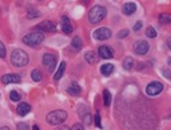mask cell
Masks as SVG:
<instances>
[{
    "instance_id": "cell-1",
    "label": "cell",
    "mask_w": 171,
    "mask_h": 130,
    "mask_svg": "<svg viewBox=\"0 0 171 130\" xmlns=\"http://www.w3.org/2000/svg\"><path fill=\"white\" fill-rule=\"evenodd\" d=\"M106 14H107V11H106V8L103 6H94L91 10L88 12V20L91 24H96L102 22L104 18H106Z\"/></svg>"
},
{
    "instance_id": "cell-2",
    "label": "cell",
    "mask_w": 171,
    "mask_h": 130,
    "mask_svg": "<svg viewBox=\"0 0 171 130\" xmlns=\"http://www.w3.org/2000/svg\"><path fill=\"white\" fill-rule=\"evenodd\" d=\"M11 63L15 67H24L28 64V55L23 50H14L11 54Z\"/></svg>"
},
{
    "instance_id": "cell-3",
    "label": "cell",
    "mask_w": 171,
    "mask_h": 130,
    "mask_svg": "<svg viewBox=\"0 0 171 130\" xmlns=\"http://www.w3.org/2000/svg\"><path fill=\"white\" fill-rule=\"evenodd\" d=\"M46 119H47V122L50 124V125H54V126H56V125L63 124L64 121L67 119V111H64V110L51 111V113H48V114H47Z\"/></svg>"
},
{
    "instance_id": "cell-4",
    "label": "cell",
    "mask_w": 171,
    "mask_h": 130,
    "mask_svg": "<svg viewBox=\"0 0 171 130\" xmlns=\"http://www.w3.org/2000/svg\"><path fill=\"white\" fill-rule=\"evenodd\" d=\"M44 40V35L42 32H31V34H27L26 36H23V43L27 44V46H39Z\"/></svg>"
},
{
    "instance_id": "cell-5",
    "label": "cell",
    "mask_w": 171,
    "mask_h": 130,
    "mask_svg": "<svg viewBox=\"0 0 171 130\" xmlns=\"http://www.w3.org/2000/svg\"><path fill=\"white\" fill-rule=\"evenodd\" d=\"M56 62H58V56L54 54H44L43 55V64L47 67V70L52 72L56 67Z\"/></svg>"
},
{
    "instance_id": "cell-6",
    "label": "cell",
    "mask_w": 171,
    "mask_h": 130,
    "mask_svg": "<svg viewBox=\"0 0 171 130\" xmlns=\"http://www.w3.org/2000/svg\"><path fill=\"white\" fill-rule=\"evenodd\" d=\"M111 30L107 27H100L98 28L96 31H94V38H95L96 40H107L111 38Z\"/></svg>"
},
{
    "instance_id": "cell-7",
    "label": "cell",
    "mask_w": 171,
    "mask_h": 130,
    "mask_svg": "<svg viewBox=\"0 0 171 130\" xmlns=\"http://www.w3.org/2000/svg\"><path fill=\"white\" fill-rule=\"evenodd\" d=\"M162 90H163V84L161 82H151L146 87V93H147V95H150V97L158 95L159 93H162Z\"/></svg>"
},
{
    "instance_id": "cell-8",
    "label": "cell",
    "mask_w": 171,
    "mask_h": 130,
    "mask_svg": "<svg viewBox=\"0 0 171 130\" xmlns=\"http://www.w3.org/2000/svg\"><path fill=\"white\" fill-rule=\"evenodd\" d=\"M148 50H150V46L146 40H139V42H136L135 44H134V52L138 54V55L147 54Z\"/></svg>"
},
{
    "instance_id": "cell-9",
    "label": "cell",
    "mask_w": 171,
    "mask_h": 130,
    "mask_svg": "<svg viewBox=\"0 0 171 130\" xmlns=\"http://www.w3.org/2000/svg\"><path fill=\"white\" fill-rule=\"evenodd\" d=\"M36 30H40L43 32H55L56 31V24L51 20H44L43 23H40L36 26Z\"/></svg>"
},
{
    "instance_id": "cell-10",
    "label": "cell",
    "mask_w": 171,
    "mask_h": 130,
    "mask_svg": "<svg viewBox=\"0 0 171 130\" xmlns=\"http://www.w3.org/2000/svg\"><path fill=\"white\" fill-rule=\"evenodd\" d=\"M62 30L66 35H70L72 34V31H74V27H72L71 24V20L68 19V16H62Z\"/></svg>"
},
{
    "instance_id": "cell-11",
    "label": "cell",
    "mask_w": 171,
    "mask_h": 130,
    "mask_svg": "<svg viewBox=\"0 0 171 130\" xmlns=\"http://www.w3.org/2000/svg\"><path fill=\"white\" fill-rule=\"evenodd\" d=\"M98 55L103 59H111L114 56V52H112L111 48L107 47V46H100L99 50H98Z\"/></svg>"
},
{
    "instance_id": "cell-12",
    "label": "cell",
    "mask_w": 171,
    "mask_h": 130,
    "mask_svg": "<svg viewBox=\"0 0 171 130\" xmlns=\"http://www.w3.org/2000/svg\"><path fill=\"white\" fill-rule=\"evenodd\" d=\"M2 82L3 83H19L20 82V75L19 74H6L2 76Z\"/></svg>"
},
{
    "instance_id": "cell-13",
    "label": "cell",
    "mask_w": 171,
    "mask_h": 130,
    "mask_svg": "<svg viewBox=\"0 0 171 130\" xmlns=\"http://www.w3.org/2000/svg\"><path fill=\"white\" fill-rule=\"evenodd\" d=\"M122 12H123L124 15H132V14H135L136 12V4L135 3H131V2H128V3H126L123 8H122Z\"/></svg>"
},
{
    "instance_id": "cell-14",
    "label": "cell",
    "mask_w": 171,
    "mask_h": 130,
    "mask_svg": "<svg viewBox=\"0 0 171 130\" xmlns=\"http://www.w3.org/2000/svg\"><path fill=\"white\" fill-rule=\"evenodd\" d=\"M16 111H18V114L19 115H26V114H28V113L31 111V106L28 103H26V102H22V103H19L18 105V107H16Z\"/></svg>"
},
{
    "instance_id": "cell-15",
    "label": "cell",
    "mask_w": 171,
    "mask_h": 130,
    "mask_svg": "<svg viewBox=\"0 0 171 130\" xmlns=\"http://www.w3.org/2000/svg\"><path fill=\"white\" fill-rule=\"evenodd\" d=\"M112 71H114V64L111 63H104L100 66V72L104 76H108L110 74H112Z\"/></svg>"
},
{
    "instance_id": "cell-16",
    "label": "cell",
    "mask_w": 171,
    "mask_h": 130,
    "mask_svg": "<svg viewBox=\"0 0 171 130\" xmlns=\"http://www.w3.org/2000/svg\"><path fill=\"white\" fill-rule=\"evenodd\" d=\"M67 91H68V94H70V95H79L80 94V91H82V90H80V87H79V84L78 83H71L70 84V86H68V89H67Z\"/></svg>"
},
{
    "instance_id": "cell-17",
    "label": "cell",
    "mask_w": 171,
    "mask_h": 130,
    "mask_svg": "<svg viewBox=\"0 0 171 130\" xmlns=\"http://www.w3.org/2000/svg\"><path fill=\"white\" fill-rule=\"evenodd\" d=\"M64 71H66V62H62V63H60V66H59V68H58V71L54 74V79L55 80H59L63 76Z\"/></svg>"
},
{
    "instance_id": "cell-18",
    "label": "cell",
    "mask_w": 171,
    "mask_h": 130,
    "mask_svg": "<svg viewBox=\"0 0 171 130\" xmlns=\"http://www.w3.org/2000/svg\"><path fill=\"white\" fill-rule=\"evenodd\" d=\"M84 59H86V62L90 63V64L96 63V55H95V52H94V51H88L87 54L84 55Z\"/></svg>"
},
{
    "instance_id": "cell-19",
    "label": "cell",
    "mask_w": 171,
    "mask_h": 130,
    "mask_svg": "<svg viewBox=\"0 0 171 130\" xmlns=\"http://www.w3.org/2000/svg\"><path fill=\"white\" fill-rule=\"evenodd\" d=\"M82 46H83L82 39H80L79 36H75V38L72 39V48H74L75 51H79V50H82Z\"/></svg>"
},
{
    "instance_id": "cell-20",
    "label": "cell",
    "mask_w": 171,
    "mask_h": 130,
    "mask_svg": "<svg viewBox=\"0 0 171 130\" xmlns=\"http://www.w3.org/2000/svg\"><path fill=\"white\" fill-rule=\"evenodd\" d=\"M134 66V59L131 58V56H127V58L123 59V67L124 70H131Z\"/></svg>"
},
{
    "instance_id": "cell-21",
    "label": "cell",
    "mask_w": 171,
    "mask_h": 130,
    "mask_svg": "<svg viewBox=\"0 0 171 130\" xmlns=\"http://www.w3.org/2000/svg\"><path fill=\"white\" fill-rule=\"evenodd\" d=\"M103 103H104V106H110L111 105V93L107 89L103 91Z\"/></svg>"
},
{
    "instance_id": "cell-22",
    "label": "cell",
    "mask_w": 171,
    "mask_h": 130,
    "mask_svg": "<svg viewBox=\"0 0 171 130\" xmlns=\"http://www.w3.org/2000/svg\"><path fill=\"white\" fill-rule=\"evenodd\" d=\"M31 78H32V80H35V82H40V80H42V72H40V70H38V68L32 70Z\"/></svg>"
},
{
    "instance_id": "cell-23",
    "label": "cell",
    "mask_w": 171,
    "mask_h": 130,
    "mask_svg": "<svg viewBox=\"0 0 171 130\" xmlns=\"http://www.w3.org/2000/svg\"><path fill=\"white\" fill-rule=\"evenodd\" d=\"M159 22L163 24H169V23H171V16L169 14H162L159 16Z\"/></svg>"
},
{
    "instance_id": "cell-24",
    "label": "cell",
    "mask_w": 171,
    "mask_h": 130,
    "mask_svg": "<svg viewBox=\"0 0 171 130\" xmlns=\"http://www.w3.org/2000/svg\"><path fill=\"white\" fill-rule=\"evenodd\" d=\"M39 16H40V12L38 10H30L27 14L28 19H35V18H39Z\"/></svg>"
},
{
    "instance_id": "cell-25",
    "label": "cell",
    "mask_w": 171,
    "mask_h": 130,
    "mask_svg": "<svg viewBox=\"0 0 171 130\" xmlns=\"http://www.w3.org/2000/svg\"><path fill=\"white\" fill-rule=\"evenodd\" d=\"M20 98H22V97H20V94H19L18 91L12 90V91L10 93V99L14 101V102H18V101H20Z\"/></svg>"
},
{
    "instance_id": "cell-26",
    "label": "cell",
    "mask_w": 171,
    "mask_h": 130,
    "mask_svg": "<svg viewBox=\"0 0 171 130\" xmlns=\"http://www.w3.org/2000/svg\"><path fill=\"white\" fill-rule=\"evenodd\" d=\"M146 35L148 36V38H155L156 36V31L154 27H147V30H146Z\"/></svg>"
},
{
    "instance_id": "cell-27",
    "label": "cell",
    "mask_w": 171,
    "mask_h": 130,
    "mask_svg": "<svg viewBox=\"0 0 171 130\" xmlns=\"http://www.w3.org/2000/svg\"><path fill=\"white\" fill-rule=\"evenodd\" d=\"M128 34H130L128 30H120L119 32H118V38H119V39H123V38H126V36H127Z\"/></svg>"
},
{
    "instance_id": "cell-28",
    "label": "cell",
    "mask_w": 171,
    "mask_h": 130,
    "mask_svg": "<svg viewBox=\"0 0 171 130\" xmlns=\"http://www.w3.org/2000/svg\"><path fill=\"white\" fill-rule=\"evenodd\" d=\"M16 128H18V130H28V125L26 122H19L16 125Z\"/></svg>"
},
{
    "instance_id": "cell-29",
    "label": "cell",
    "mask_w": 171,
    "mask_h": 130,
    "mask_svg": "<svg viewBox=\"0 0 171 130\" xmlns=\"http://www.w3.org/2000/svg\"><path fill=\"white\" fill-rule=\"evenodd\" d=\"M83 121L86 122V125H91V115H90V113H87V114H84L83 117Z\"/></svg>"
},
{
    "instance_id": "cell-30",
    "label": "cell",
    "mask_w": 171,
    "mask_h": 130,
    "mask_svg": "<svg viewBox=\"0 0 171 130\" xmlns=\"http://www.w3.org/2000/svg\"><path fill=\"white\" fill-rule=\"evenodd\" d=\"M6 56V47H4V44L0 42V58H4Z\"/></svg>"
},
{
    "instance_id": "cell-31",
    "label": "cell",
    "mask_w": 171,
    "mask_h": 130,
    "mask_svg": "<svg viewBox=\"0 0 171 130\" xmlns=\"http://www.w3.org/2000/svg\"><path fill=\"white\" fill-rule=\"evenodd\" d=\"M95 125H96V126L98 128H102V124H100V114H99V113H96V115H95Z\"/></svg>"
},
{
    "instance_id": "cell-32",
    "label": "cell",
    "mask_w": 171,
    "mask_h": 130,
    "mask_svg": "<svg viewBox=\"0 0 171 130\" xmlns=\"http://www.w3.org/2000/svg\"><path fill=\"white\" fill-rule=\"evenodd\" d=\"M71 130H84V128H83V125H82V124H75L74 126H72Z\"/></svg>"
},
{
    "instance_id": "cell-33",
    "label": "cell",
    "mask_w": 171,
    "mask_h": 130,
    "mask_svg": "<svg viewBox=\"0 0 171 130\" xmlns=\"http://www.w3.org/2000/svg\"><path fill=\"white\" fill-rule=\"evenodd\" d=\"M142 26H143V23H142V22H136L135 26H134V31H139L142 28Z\"/></svg>"
},
{
    "instance_id": "cell-34",
    "label": "cell",
    "mask_w": 171,
    "mask_h": 130,
    "mask_svg": "<svg viewBox=\"0 0 171 130\" xmlns=\"http://www.w3.org/2000/svg\"><path fill=\"white\" fill-rule=\"evenodd\" d=\"M56 130H71L70 128H67V126H63V128H58Z\"/></svg>"
},
{
    "instance_id": "cell-35",
    "label": "cell",
    "mask_w": 171,
    "mask_h": 130,
    "mask_svg": "<svg viewBox=\"0 0 171 130\" xmlns=\"http://www.w3.org/2000/svg\"><path fill=\"white\" fill-rule=\"evenodd\" d=\"M165 72V75H166V78H170V72L169 71H163Z\"/></svg>"
},
{
    "instance_id": "cell-36",
    "label": "cell",
    "mask_w": 171,
    "mask_h": 130,
    "mask_svg": "<svg viewBox=\"0 0 171 130\" xmlns=\"http://www.w3.org/2000/svg\"><path fill=\"white\" fill-rule=\"evenodd\" d=\"M32 130H40V129H39V126H38V125H35V126L32 128Z\"/></svg>"
},
{
    "instance_id": "cell-37",
    "label": "cell",
    "mask_w": 171,
    "mask_h": 130,
    "mask_svg": "<svg viewBox=\"0 0 171 130\" xmlns=\"http://www.w3.org/2000/svg\"><path fill=\"white\" fill-rule=\"evenodd\" d=\"M0 130H10V128H7V126H3V128H0Z\"/></svg>"
}]
</instances>
